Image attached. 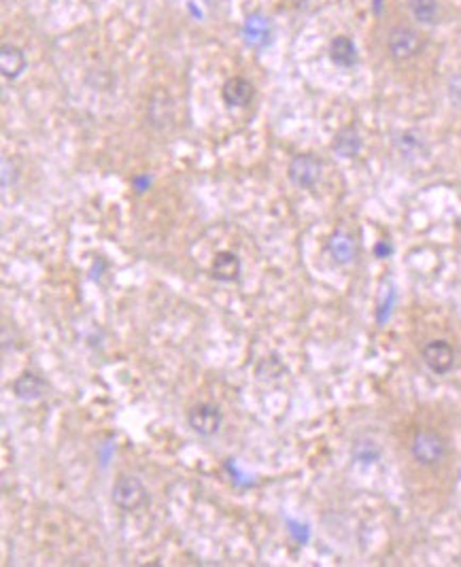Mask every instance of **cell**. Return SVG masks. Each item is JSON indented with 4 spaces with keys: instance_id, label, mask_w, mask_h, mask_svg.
Returning <instances> with one entry per match:
<instances>
[{
    "instance_id": "6",
    "label": "cell",
    "mask_w": 461,
    "mask_h": 567,
    "mask_svg": "<svg viewBox=\"0 0 461 567\" xmlns=\"http://www.w3.org/2000/svg\"><path fill=\"white\" fill-rule=\"evenodd\" d=\"M423 363L434 374H446L455 365V351L446 340H431L421 351Z\"/></svg>"
},
{
    "instance_id": "1",
    "label": "cell",
    "mask_w": 461,
    "mask_h": 567,
    "mask_svg": "<svg viewBox=\"0 0 461 567\" xmlns=\"http://www.w3.org/2000/svg\"><path fill=\"white\" fill-rule=\"evenodd\" d=\"M423 37L415 30V28H408V26H397L389 32V39H387V49H389V55L395 60V62H406V60H413L421 53L423 49Z\"/></svg>"
},
{
    "instance_id": "8",
    "label": "cell",
    "mask_w": 461,
    "mask_h": 567,
    "mask_svg": "<svg viewBox=\"0 0 461 567\" xmlns=\"http://www.w3.org/2000/svg\"><path fill=\"white\" fill-rule=\"evenodd\" d=\"M221 98L229 108H245L253 98V83L245 77H232L223 83Z\"/></svg>"
},
{
    "instance_id": "10",
    "label": "cell",
    "mask_w": 461,
    "mask_h": 567,
    "mask_svg": "<svg viewBox=\"0 0 461 567\" xmlns=\"http://www.w3.org/2000/svg\"><path fill=\"white\" fill-rule=\"evenodd\" d=\"M13 393H15V398L21 400V402H39V400L45 398L47 383L35 372H23L13 383Z\"/></svg>"
},
{
    "instance_id": "17",
    "label": "cell",
    "mask_w": 461,
    "mask_h": 567,
    "mask_svg": "<svg viewBox=\"0 0 461 567\" xmlns=\"http://www.w3.org/2000/svg\"><path fill=\"white\" fill-rule=\"evenodd\" d=\"M393 302H395V291H393V287H389V289H387V294H385V296H383V300H381L379 313H377V317H379V323H381V325H383V323H387V319L391 317Z\"/></svg>"
},
{
    "instance_id": "12",
    "label": "cell",
    "mask_w": 461,
    "mask_h": 567,
    "mask_svg": "<svg viewBox=\"0 0 461 567\" xmlns=\"http://www.w3.org/2000/svg\"><path fill=\"white\" fill-rule=\"evenodd\" d=\"M0 68H3V77L13 81L26 70V55L15 45H3L0 47Z\"/></svg>"
},
{
    "instance_id": "20",
    "label": "cell",
    "mask_w": 461,
    "mask_h": 567,
    "mask_svg": "<svg viewBox=\"0 0 461 567\" xmlns=\"http://www.w3.org/2000/svg\"><path fill=\"white\" fill-rule=\"evenodd\" d=\"M389 253H391V247H389L387 242H381V244L377 247V255H379V258H387Z\"/></svg>"
},
{
    "instance_id": "5",
    "label": "cell",
    "mask_w": 461,
    "mask_h": 567,
    "mask_svg": "<svg viewBox=\"0 0 461 567\" xmlns=\"http://www.w3.org/2000/svg\"><path fill=\"white\" fill-rule=\"evenodd\" d=\"M221 410L219 406L211 404V402H200L196 406H191V410L187 412V423L189 427L203 438H211L219 432L221 427Z\"/></svg>"
},
{
    "instance_id": "3",
    "label": "cell",
    "mask_w": 461,
    "mask_h": 567,
    "mask_svg": "<svg viewBox=\"0 0 461 567\" xmlns=\"http://www.w3.org/2000/svg\"><path fill=\"white\" fill-rule=\"evenodd\" d=\"M411 450L417 463L425 468H434L446 457V442L436 432H417Z\"/></svg>"
},
{
    "instance_id": "18",
    "label": "cell",
    "mask_w": 461,
    "mask_h": 567,
    "mask_svg": "<svg viewBox=\"0 0 461 567\" xmlns=\"http://www.w3.org/2000/svg\"><path fill=\"white\" fill-rule=\"evenodd\" d=\"M17 177H19L17 164L9 157H3V187L9 189L13 183H17Z\"/></svg>"
},
{
    "instance_id": "19",
    "label": "cell",
    "mask_w": 461,
    "mask_h": 567,
    "mask_svg": "<svg viewBox=\"0 0 461 567\" xmlns=\"http://www.w3.org/2000/svg\"><path fill=\"white\" fill-rule=\"evenodd\" d=\"M397 145H399V149H402V153H404V155H413L417 149H421V140L415 134L406 132V134H402L397 138Z\"/></svg>"
},
{
    "instance_id": "15",
    "label": "cell",
    "mask_w": 461,
    "mask_h": 567,
    "mask_svg": "<svg viewBox=\"0 0 461 567\" xmlns=\"http://www.w3.org/2000/svg\"><path fill=\"white\" fill-rule=\"evenodd\" d=\"M408 9L413 17L423 26H434L440 17L438 0H408Z\"/></svg>"
},
{
    "instance_id": "4",
    "label": "cell",
    "mask_w": 461,
    "mask_h": 567,
    "mask_svg": "<svg viewBox=\"0 0 461 567\" xmlns=\"http://www.w3.org/2000/svg\"><path fill=\"white\" fill-rule=\"evenodd\" d=\"M321 173H323V164L312 153L296 155L290 162V168H287V177H290V181L300 189H312L321 181Z\"/></svg>"
},
{
    "instance_id": "2",
    "label": "cell",
    "mask_w": 461,
    "mask_h": 567,
    "mask_svg": "<svg viewBox=\"0 0 461 567\" xmlns=\"http://www.w3.org/2000/svg\"><path fill=\"white\" fill-rule=\"evenodd\" d=\"M111 499L124 512H134L147 499V489L136 476H120L111 489Z\"/></svg>"
},
{
    "instance_id": "16",
    "label": "cell",
    "mask_w": 461,
    "mask_h": 567,
    "mask_svg": "<svg viewBox=\"0 0 461 567\" xmlns=\"http://www.w3.org/2000/svg\"><path fill=\"white\" fill-rule=\"evenodd\" d=\"M351 457L357 461V463H364V465H372L381 459V446L370 440V438H359L355 444H353V450H351Z\"/></svg>"
},
{
    "instance_id": "11",
    "label": "cell",
    "mask_w": 461,
    "mask_h": 567,
    "mask_svg": "<svg viewBox=\"0 0 461 567\" xmlns=\"http://www.w3.org/2000/svg\"><path fill=\"white\" fill-rule=\"evenodd\" d=\"M241 270H243V264H241L238 255L236 253H229V251H221V253L215 255L211 274L217 280H221V282H234V280H238Z\"/></svg>"
},
{
    "instance_id": "9",
    "label": "cell",
    "mask_w": 461,
    "mask_h": 567,
    "mask_svg": "<svg viewBox=\"0 0 461 567\" xmlns=\"http://www.w3.org/2000/svg\"><path fill=\"white\" fill-rule=\"evenodd\" d=\"M328 253L332 255V260L340 266H347L355 260L357 255V242L355 238L344 232V230H336L330 240H328Z\"/></svg>"
},
{
    "instance_id": "14",
    "label": "cell",
    "mask_w": 461,
    "mask_h": 567,
    "mask_svg": "<svg viewBox=\"0 0 461 567\" xmlns=\"http://www.w3.org/2000/svg\"><path fill=\"white\" fill-rule=\"evenodd\" d=\"M332 149L340 155V157H355L361 151V138L359 132L355 128H344L336 134Z\"/></svg>"
},
{
    "instance_id": "7",
    "label": "cell",
    "mask_w": 461,
    "mask_h": 567,
    "mask_svg": "<svg viewBox=\"0 0 461 567\" xmlns=\"http://www.w3.org/2000/svg\"><path fill=\"white\" fill-rule=\"evenodd\" d=\"M243 41L253 49L266 47L272 41V23H270V19L262 13L247 15L245 23H243Z\"/></svg>"
},
{
    "instance_id": "13",
    "label": "cell",
    "mask_w": 461,
    "mask_h": 567,
    "mask_svg": "<svg viewBox=\"0 0 461 567\" xmlns=\"http://www.w3.org/2000/svg\"><path fill=\"white\" fill-rule=\"evenodd\" d=\"M330 58L336 66L353 68L357 64V47L349 37H336L330 43Z\"/></svg>"
}]
</instances>
